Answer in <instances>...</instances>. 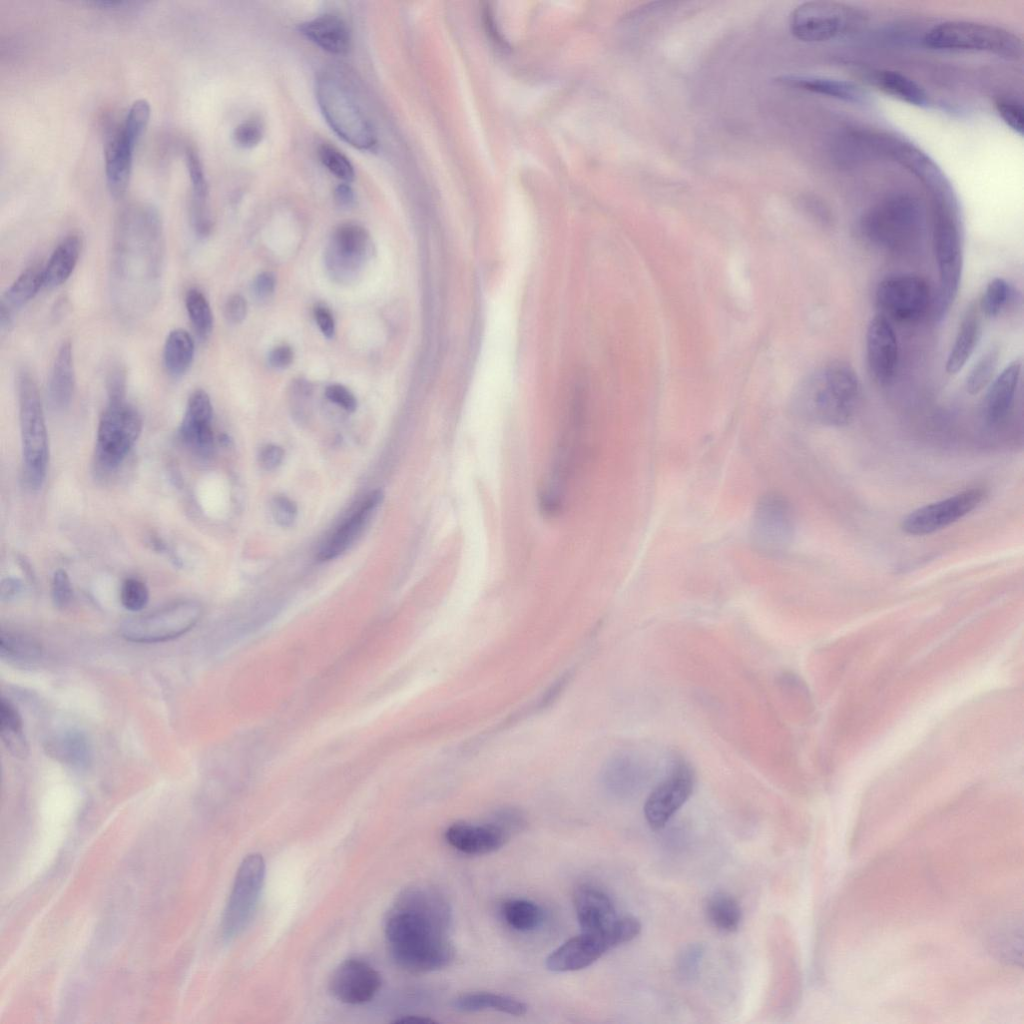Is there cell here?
I'll return each mask as SVG.
<instances>
[{"instance_id":"cell-1","label":"cell","mask_w":1024,"mask_h":1024,"mask_svg":"<svg viewBox=\"0 0 1024 1024\" xmlns=\"http://www.w3.org/2000/svg\"><path fill=\"white\" fill-rule=\"evenodd\" d=\"M451 908L446 897L428 885L406 888L385 920L390 956L403 970L427 973L450 965L455 949L450 939Z\"/></svg>"},{"instance_id":"cell-2","label":"cell","mask_w":1024,"mask_h":1024,"mask_svg":"<svg viewBox=\"0 0 1024 1024\" xmlns=\"http://www.w3.org/2000/svg\"><path fill=\"white\" fill-rule=\"evenodd\" d=\"M929 191L933 219V247L937 262L939 286L934 305L935 318H943L959 290L963 270V223L958 199L948 179L938 171L925 180Z\"/></svg>"},{"instance_id":"cell-3","label":"cell","mask_w":1024,"mask_h":1024,"mask_svg":"<svg viewBox=\"0 0 1024 1024\" xmlns=\"http://www.w3.org/2000/svg\"><path fill=\"white\" fill-rule=\"evenodd\" d=\"M860 399V383L854 369L841 361L817 370L805 383L801 404L813 420L843 426L853 418Z\"/></svg>"},{"instance_id":"cell-4","label":"cell","mask_w":1024,"mask_h":1024,"mask_svg":"<svg viewBox=\"0 0 1024 1024\" xmlns=\"http://www.w3.org/2000/svg\"><path fill=\"white\" fill-rule=\"evenodd\" d=\"M354 88L344 71L327 69L317 81V101L340 138L358 149H370L376 144V133Z\"/></svg>"},{"instance_id":"cell-5","label":"cell","mask_w":1024,"mask_h":1024,"mask_svg":"<svg viewBox=\"0 0 1024 1024\" xmlns=\"http://www.w3.org/2000/svg\"><path fill=\"white\" fill-rule=\"evenodd\" d=\"M923 228V210L908 193L885 197L869 208L860 220V231L871 245L889 252H902L915 244Z\"/></svg>"},{"instance_id":"cell-6","label":"cell","mask_w":1024,"mask_h":1024,"mask_svg":"<svg viewBox=\"0 0 1024 1024\" xmlns=\"http://www.w3.org/2000/svg\"><path fill=\"white\" fill-rule=\"evenodd\" d=\"M924 44L932 49L974 51L1018 60L1023 54L1021 39L995 25L970 21H947L932 27L924 36Z\"/></svg>"},{"instance_id":"cell-7","label":"cell","mask_w":1024,"mask_h":1024,"mask_svg":"<svg viewBox=\"0 0 1024 1024\" xmlns=\"http://www.w3.org/2000/svg\"><path fill=\"white\" fill-rule=\"evenodd\" d=\"M17 384L24 478L31 489H39L49 459L44 411L36 381L28 371L19 373Z\"/></svg>"},{"instance_id":"cell-8","label":"cell","mask_w":1024,"mask_h":1024,"mask_svg":"<svg viewBox=\"0 0 1024 1024\" xmlns=\"http://www.w3.org/2000/svg\"><path fill=\"white\" fill-rule=\"evenodd\" d=\"M201 615L202 607L198 602L178 601L125 620L120 626V634L127 641L135 643L164 642L191 630Z\"/></svg>"},{"instance_id":"cell-9","label":"cell","mask_w":1024,"mask_h":1024,"mask_svg":"<svg viewBox=\"0 0 1024 1024\" xmlns=\"http://www.w3.org/2000/svg\"><path fill=\"white\" fill-rule=\"evenodd\" d=\"M861 14L843 3L809 1L798 5L791 13L789 26L792 34L805 42H823L851 31L861 20Z\"/></svg>"},{"instance_id":"cell-10","label":"cell","mask_w":1024,"mask_h":1024,"mask_svg":"<svg viewBox=\"0 0 1024 1024\" xmlns=\"http://www.w3.org/2000/svg\"><path fill=\"white\" fill-rule=\"evenodd\" d=\"M142 430L138 412L125 400L109 401L97 430L96 457L101 467H117L133 448Z\"/></svg>"},{"instance_id":"cell-11","label":"cell","mask_w":1024,"mask_h":1024,"mask_svg":"<svg viewBox=\"0 0 1024 1024\" xmlns=\"http://www.w3.org/2000/svg\"><path fill=\"white\" fill-rule=\"evenodd\" d=\"M265 877L260 854L247 855L239 866L222 918V935L230 940L248 925L258 903Z\"/></svg>"},{"instance_id":"cell-12","label":"cell","mask_w":1024,"mask_h":1024,"mask_svg":"<svg viewBox=\"0 0 1024 1024\" xmlns=\"http://www.w3.org/2000/svg\"><path fill=\"white\" fill-rule=\"evenodd\" d=\"M876 301L884 314L900 322L919 320L933 302L926 280L913 274L883 279L876 289Z\"/></svg>"},{"instance_id":"cell-13","label":"cell","mask_w":1024,"mask_h":1024,"mask_svg":"<svg viewBox=\"0 0 1024 1024\" xmlns=\"http://www.w3.org/2000/svg\"><path fill=\"white\" fill-rule=\"evenodd\" d=\"M985 490L972 487L910 512L901 522L908 535L924 536L940 531L976 509L985 498Z\"/></svg>"},{"instance_id":"cell-14","label":"cell","mask_w":1024,"mask_h":1024,"mask_svg":"<svg viewBox=\"0 0 1024 1024\" xmlns=\"http://www.w3.org/2000/svg\"><path fill=\"white\" fill-rule=\"evenodd\" d=\"M794 531V516L789 502L780 494H765L756 504L750 525L755 548L774 554L783 550Z\"/></svg>"},{"instance_id":"cell-15","label":"cell","mask_w":1024,"mask_h":1024,"mask_svg":"<svg viewBox=\"0 0 1024 1024\" xmlns=\"http://www.w3.org/2000/svg\"><path fill=\"white\" fill-rule=\"evenodd\" d=\"M694 788V772L685 761H676L653 788L644 804V816L653 829L663 828L685 804Z\"/></svg>"},{"instance_id":"cell-16","label":"cell","mask_w":1024,"mask_h":1024,"mask_svg":"<svg viewBox=\"0 0 1024 1024\" xmlns=\"http://www.w3.org/2000/svg\"><path fill=\"white\" fill-rule=\"evenodd\" d=\"M616 921L607 932L581 931L580 935L567 940L547 957V969L553 972L581 970L593 964L608 950L622 944Z\"/></svg>"},{"instance_id":"cell-17","label":"cell","mask_w":1024,"mask_h":1024,"mask_svg":"<svg viewBox=\"0 0 1024 1024\" xmlns=\"http://www.w3.org/2000/svg\"><path fill=\"white\" fill-rule=\"evenodd\" d=\"M328 986L330 993L338 1001L359 1005L374 998L380 989L381 978L366 961L350 958L335 968Z\"/></svg>"},{"instance_id":"cell-18","label":"cell","mask_w":1024,"mask_h":1024,"mask_svg":"<svg viewBox=\"0 0 1024 1024\" xmlns=\"http://www.w3.org/2000/svg\"><path fill=\"white\" fill-rule=\"evenodd\" d=\"M898 344L893 327L883 315L873 317L866 332V360L873 379L888 384L897 371Z\"/></svg>"},{"instance_id":"cell-19","label":"cell","mask_w":1024,"mask_h":1024,"mask_svg":"<svg viewBox=\"0 0 1024 1024\" xmlns=\"http://www.w3.org/2000/svg\"><path fill=\"white\" fill-rule=\"evenodd\" d=\"M367 231L354 223L339 226L333 234L327 253L332 274L339 278L354 276L370 253Z\"/></svg>"},{"instance_id":"cell-20","label":"cell","mask_w":1024,"mask_h":1024,"mask_svg":"<svg viewBox=\"0 0 1024 1024\" xmlns=\"http://www.w3.org/2000/svg\"><path fill=\"white\" fill-rule=\"evenodd\" d=\"M212 414L209 395L202 389L194 391L188 399L179 436L184 444L201 456H209L214 449Z\"/></svg>"},{"instance_id":"cell-21","label":"cell","mask_w":1024,"mask_h":1024,"mask_svg":"<svg viewBox=\"0 0 1024 1024\" xmlns=\"http://www.w3.org/2000/svg\"><path fill=\"white\" fill-rule=\"evenodd\" d=\"M122 128L121 123L109 128L104 145L107 186L111 195L116 198L122 197L127 190L134 149L138 143Z\"/></svg>"},{"instance_id":"cell-22","label":"cell","mask_w":1024,"mask_h":1024,"mask_svg":"<svg viewBox=\"0 0 1024 1024\" xmlns=\"http://www.w3.org/2000/svg\"><path fill=\"white\" fill-rule=\"evenodd\" d=\"M509 837L495 821L485 824L457 822L445 831L447 843L467 855L492 853L504 846Z\"/></svg>"},{"instance_id":"cell-23","label":"cell","mask_w":1024,"mask_h":1024,"mask_svg":"<svg viewBox=\"0 0 1024 1024\" xmlns=\"http://www.w3.org/2000/svg\"><path fill=\"white\" fill-rule=\"evenodd\" d=\"M574 907L581 931L607 932L618 915L610 897L601 889L583 884L575 890Z\"/></svg>"},{"instance_id":"cell-24","label":"cell","mask_w":1024,"mask_h":1024,"mask_svg":"<svg viewBox=\"0 0 1024 1024\" xmlns=\"http://www.w3.org/2000/svg\"><path fill=\"white\" fill-rule=\"evenodd\" d=\"M382 500L381 490L371 492L321 546L317 558L320 561H328L344 553L361 535Z\"/></svg>"},{"instance_id":"cell-25","label":"cell","mask_w":1024,"mask_h":1024,"mask_svg":"<svg viewBox=\"0 0 1024 1024\" xmlns=\"http://www.w3.org/2000/svg\"><path fill=\"white\" fill-rule=\"evenodd\" d=\"M647 760L632 753L613 756L604 766L602 781L610 792L627 795L637 791L650 776Z\"/></svg>"},{"instance_id":"cell-26","label":"cell","mask_w":1024,"mask_h":1024,"mask_svg":"<svg viewBox=\"0 0 1024 1024\" xmlns=\"http://www.w3.org/2000/svg\"><path fill=\"white\" fill-rule=\"evenodd\" d=\"M776 81L784 86L831 97L847 103L863 105L869 102V95L862 87L842 79L790 74L779 76Z\"/></svg>"},{"instance_id":"cell-27","label":"cell","mask_w":1024,"mask_h":1024,"mask_svg":"<svg viewBox=\"0 0 1024 1024\" xmlns=\"http://www.w3.org/2000/svg\"><path fill=\"white\" fill-rule=\"evenodd\" d=\"M299 31L321 49L335 55L349 51L351 37L349 29L340 17L333 14L318 16L302 23Z\"/></svg>"},{"instance_id":"cell-28","label":"cell","mask_w":1024,"mask_h":1024,"mask_svg":"<svg viewBox=\"0 0 1024 1024\" xmlns=\"http://www.w3.org/2000/svg\"><path fill=\"white\" fill-rule=\"evenodd\" d=\"M185 157L191 183V224L199 236H206L212 224L207 207L208 184L205 172L199 154L193 147L185 149Z\"/></svg>"},{"instance_id":"cell-29","label":"cell","mask_w":1024,"mask_h":1024,"mask_svg":"<svg viewBox=\"0 0 1024 1024\" xmlns=\"http://www.w3.org/2000/svg\"><path fill=\"white\" fill-rule=\"evenodd\" d=\"M1021 374V362L1010 363L992 382L985 400L984 415L988 423L1002 421L1011 409Z\"/></svg>"},{"instance_id":"cell-30","label":"cell","mask_w":1024,"mask_h":1024,"mask_svg":"<svg viewBox=\"0 0 1024 1024\" xmlns=\"http://www.w3.org/2000/svg\"><path fill=\"white\" fill-rule=\"evenodd\" d=\"M981 316L978 304L967 308L946 361L947 373H958L973 354L982 333Z\"/></svg>"},{"instance_id":"cell-31","label":"cell","mask_w":1024,"mask_h":1024,"mask_svg":"<svg viewBox=\"0 0 1024 1024\" xmlns=\"http://www.w3.org/2000/svg\"><path fill=\"white\" fill-rule=\"evenodd\" d=\"M44 287V267L33 265L24 270L5 292L0 303L1 329L9 328L13 313L34 298Z\"/></svg>"},{"instance_id":"cell-32","label":"cell","mask_w":1024,"mask_h":1024,"mask_svg":"<svg viewBox=\"0 0 1024 1024\" xmlns=\"http://www.w3.org/2000/svg\"><path fill=\"white\" fill-rule=\"evenodd\" d=\"M75 388V370L72 346L69 341L63 342L55 357L49 382L48 396L56 409L67 407L73 397Z\"/></svg>"},{"instance_id":"cell-33","label":"cell","mask_w":1024,"mask_h":1024,"mask_svg":"<svg viewBox=\"0 0 1024 1024\" xmlns=\"http://www.w3.org/2000/svg\"><path fill=\"white\" fill-rule=\"evenodd\" d=\"M81 248L82 240L74 233L58 244L44 267V287L52 289L67 281L77 265Z\"/></svg>"},{"instance_id":"cell-34","label":"cell","mask_w":1024,"mask_h":1024,"mask_svg":"<svg viewBox=\"0 0 1024 1024\" xmlns=\"http://www.w3.org/2000/svg\"><path fill=\"white\" fill-rule=\"evenodd\" d=\"M45 749L51 757L77 769L86 768L92 758L89 741L84 734L75 730L53 736L47 740Z\"/></svg>"},{"instance_id":"cell-35","label":"cell","mask_w":1024,"mask_h":1024,"mask_svg":"<svg viewBox=\"0 0 1024 1024\" xmlns=\"http://www.w3.org/2000/svg\"><path fill=\"white\" fill-rule=\"evenodd\" d=\"M873 83L886 94L916 107H927L929 96L922 86L901 72L877 71Z\"/></svg>"},{"instance_id":"cell-36","label":"cell","mask_w":1024,"mask_h":1024,"mask_svg":"<svg viewBox=\"0 0 1024 1024\" xmlns=\"http://www.w3.org/2000/svg\"><path fill=\"white\" fill-rule=\"evenodd\" d=\"M453 1007L462 1012L495 1010L509 1015L521 1016L527 1012V1005L517 998L489 992L460 995L453 1000Z\"/></svg>"},{"instance_id":"cell-37","label":"cell","mask_w":1024,"mask_h":1024,"mask_svg":"<svg viewBox=\"0 0 1024 1024\" xmlns=\"http://www.w3.org/2000/svg\"><path fill=\"white\" fill-rule=\"evenodd\" d=\"M194 351V341L186 330L176 328L170 331L163 351L164 366L168 374L174 378L184 375L193 361Z\"/></svg>"},{"instance_id":"cell-38","label":"cell","mask_w":1024,"mask_h":1024,"mask_svg":"<svg viewBox=\"0 0 1024 1024\" xmlns=\"http://www.w3.org/2000/svg\"><path fill=\"white\" fill-rule=\"evenodd\" d=\"M0 734L4 745L14 757H27L29 747L21 716L16 707L5 698H1L0 701Z\"/></svg>"},{"instance_id":"cell-39","label":"cell","mask_w":1024,"mask_h":1024,"mask_svg":"<svg viewBox=\"0 0 1024 1024\" xmlns=\"http://www.w3.org/2000/svg\"><path fill=\"white\" fill-rule=\"evenodd\" d=\"M705 914L708 921L723 932L736 931L742 921L740 904L732 895L725 892H716L708 897Z\"/></svg>"},{"instance_id":"cell-40","label":"cell","mask_w":1024,"mask_h":1024,"mask_svg":"<svg viewBox=\"0 0 1024 1024\" xmlns=\"http://www.w3.org/2000/svg\"><path fill=\"white\" fill-rule=\"evenodd\" d=\"M501 915L509 927L521 932L535 930L543 921L541 907L527 899L505 901L501 906Z\"/></svg>"},{"instance_id":"cell-41","label":"cell","mask_w":1024,"mask_h":1024,"mask_svg":"<svg viewBox=\"0 0 1024 1024\" xmlns=\"http://www.w3.org/2000/svg\"><path fill=\"white\" fill-rule=\"evenodd\" d=\"M0 656L10 662L31 665L42 656L41 645L33 638L13 632H1Z\"/></svg>"},{"instance_id":"cell-42","label":"cell","mask_w":1024,"mask_h":1024,"mask_svg":"<svg viewBox=\"0 0 1024 1024\" xmlns=\"http://www.w3.org/2000/svg\"><path fill=\"white\" fill-rule=\"evenodd\" d=\"M185 305L197 336L206 339L213 328V315L208 300L200 290L191 288L186 293Z\"/></svg>"},{"instance_id":"cell-43","label":"cell","mask_w":1024,"mask_h":1024,"mask_svg":"<svg viewBox=\"0 0 1024 1024\" xmlns=\"http://www.w3.org/2000/svg\"><path fill=\"white\" fill-rule=\"evenodd\" d=\"M1012 295V287L1005 279L999 277L992 279L987 284L978 304L981 313L988 317L998 316L1007 307Z\"/></svg>"},{"instance_id":"cell-44","label":"cell","mask_w":1024,"mask_h":1024,"mask_svg":"<svg viewBox=\"0 0 1024 1024\" xmlns=\"http://www.w3.org/2000/svg\"><path fill=\"white\" fill-rule=\"evenodd\" d=\"M998 360L999 349L997 347L989 349L981 356L966 378V389L970 394H978L990 383Z\"/></svg>"},{"instance_id":"cell-45","label":"cell","mask_w":1024,"mask_h":1024,"mask_svg":"<svg viewBox=\"0 0 1024 1024\" xmlns=\"http://www.w3.org/2000/svg\"><path fill=\"white\" fill-rule=\"evenodd\" d=\"M322 164L337 178L344 182L354 179V168L349 159L337 148L328 144H322L318 149Z\"/></svg>"},{"instance_id":"cell-46","label":"cell","mask_w":1024,"mask_h":1024,"mask_svg":"<svg viewBox=\"0 0 1024 1024\" xmlns=\"http://www.w3.org/2000/svg\"><path fill=\"white\" fill-rule=\"evenodd\" d=\"M120 599L127 610L141 611L149 601V590L141 580L128 578L121 587Z\"/></svg>"},{"instance_id":"cell-47","label":"cell","mask_w":1024,"mask_h":1024,"mask_svg":"<svg viewBox=\"0 0 1024 1024\" xmlns=\"http://www.w3.org/2000/svg\"><path fill=\"white\" fill-rule=\"evenodd\" d=\"M996 110L1000 118L1011 130L1023 136L1024 110L1021 103L1012 99H999L996 102Z\"/></svg>"},{"instance_id":"cell-48","label":"cell","mask_w":1024,"mask_h":1024,"mask_svg":"<svg viewBox=\"0 0 1024 1024\" xmlns=\"http://www.w3.org/2000/svg\"><path fill=\"white\" fill-rule=\"evenodd\" d=\"M296 503L285 495H276L271 500V513L282 527L291 526L297 517Z\"/></svg>"},{"instance_id":"cell-49","label":"cell","mask_w":1024,"mask_h":1024,"mask_svg":"<svg viewBox=\"0 0 1024 1024\" xmlns=\"http://www.w3.org/2000/svg\"><path fill=\"white\" fill-rule=\"evenodd\" d=\"M262 124L254 119L246 120L239 124L233 133L235 142L244 148L256 146L262 139Z\"/></svg>"},{"instance_id":"cell-50","label":"cell","mask_w":1024,"mask_h":1024,"mask_svg":"<svg viewBox=\"0 0 1024 1024\" xmlns=\"http://www.w3.org/2000/svg\"><path fill=\"white\" fill-rule=\"evenodd\" d=\"M53 603L58 608L66 607L72 598V586L67 572L58 569L54 572L51 584Z\"/></svg>"},{"instance_id":"cell-51","label":"cell","mask_w":1024,"mask_h":1024,"mask_svg":"<svg viewBox=\"0 0 1024 1024\" xmlns=\"http://www.w3.org/2000/svg\"><path fill=\"white\" fill-rule=\"evenodd\" d=\"M703 957V949L699 945H691L684 949L678 958V970L684 977H692L698 970Z\"/></svg>"},{"instance_id":"cell-52","label":"cell","mask_w":1024,"mask_h":1024,"mask_svg":"<svg viewBox=\"0 0 1024 1024\" xmlns=\"http://www.w3.org/2000/svg\"><path fill=\"white\" fill-rule=\"evenodd\" d=\"M325 395L331 402L348 412H353L357 408V400L355 396L349 389L340 384L328 386L326 388Z\"/></svg>"},{"instance_id":"cell-53","label":"cell","mask_w":1024,"mask_h":1024,"mask_svg":"<svg viewBox=\"0 0 1024 1024\" xmlns=\"http://www.w3.org/2000/svg\"><path fill=\"white\" fill-rule=\"evenodd\" d=\"M126 377L124 370L113 367L107 378L109 401L125 400Z\"/></svg>"},{"instance_id":"cell-54","label":"cell","mask_w":1024,"mask_h":1024,"mask_svg":"<svg viewBox=\"0 0 1024 1024\" xmlns=\"http://www.w3.org/2000/svg\"><path fill=\"white\" fill-rule=\"evenodd\" d=\"M224 314L230 323H241L247 314V302L245 298L239 294L231 295L225 303Z\"/></svg>"},{"instance_id":"cell-55","label":"cell","mask_w":1024,"mask_h":1024,"mask_svg":"<svg viewBox=\"0 0 1024 1024\" xmlns=\"http://www.w3.org/2000/svg\"><path fill=\"white\" fill-rule=\"evenodd\" d=\"M283 458V449L275 444H268L264 446L258 455L259 464L261 468L266 471H272L279 467Z\"/></svg>"},{"instance_id":"cell-56","label":"cell","mask_w":1024,"mask_h":1024,"mask_svg":"<svg viewBox=\"0 0 1024 1024\" xmlns=\"http://www.w3.org/2000/svg\"><path fill=\"white\" fill-rule=\"evenodd\" d=\"M276 280L275 276L271 272H263L259 274L253 283V292L258 299L269 298L275 289Z\"/></svg>"},{"instance_id":"cell-57","label":"cell","mask_w":1024,"mask_h":1024,"mask_svg":"<svg viewBox=\"0 0 1024 1024\" xmlns=\"http://www.w3.org/2000/svg\"><path fill=\"white\" fill-rule=\"evenodd\" d=\"M293 350L288 345L275 347L269 354V364L278 369L288 367L293 361Z\"/></svg>"},{"instance_id":"cell-58","label":"cell","mask_w":1024,"mask_h":1024,"mask_svg":"<svg viewBox=\"0 0 1024 1024\" xmlns=\"http://www.w3.org/2000/svg\"><path fill=\"white\" fill-rule=\"evenodd\" d=\"M314 317L323 335L332 338L335 333V322L330 311L323 306H317L314 309Z\"/></svg>"},{"instance_id":"cell-59","label":"cell","mask_w":1024,"mask_h":1024,"mask_svg":"<svg viewBox=\"0 0 1024 1024\" xmlns=\"http://www.w3.org/2000/svg\"><path fill=\"white\" fill-rule=\"evenodd\" d=\"M22 588V584L19 580L14 578H7L2 581L0 596L2 600H9L15 597Z\"/></svg>"},{"instance_id":"cell-60","label":"cell","mask_w":1024,"mask_h":1024,"mask_svg":"<svg viewBox=\"0 0 1024 1024\" xmlns=\"http://www.w3.org/2000/svg\"><path fill=\"white\" fill-rule=\"evenodd\" d=\"M335 199L340 206L348 207L354 200L353 190L347 183H343L336 188Z\"/></svg>"},{"instance_id":"cell-61","label":"cell","mask_w":1024,"mask_h":1024,"mask_svg":"<svg viewBox=\"0 0 1024 1024\" xmlns=\"http://www.w3.org/2000/svg\"><path fill=\"white\" fill-rule=\"evenodd\" d=\"M435 1022L436 1021L431 1019V1018L424 1017V1016H415V1015L403 1016V1017H401V1018H399V1019L394 1021V1023H416V1024H426V1023H435Z\"/></svg>"}]
</instances>
